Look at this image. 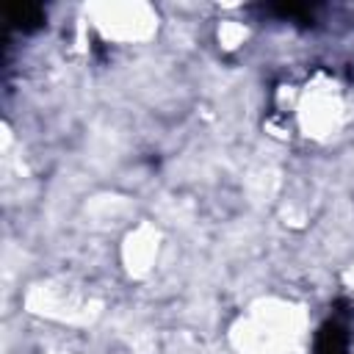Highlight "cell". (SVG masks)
<instances>
[{"mask_svg":"<svg viewBox=\"0 0 354 354\" xmlns=\"http://www.w3.org/2000/svg\"><path fill=\"white\" fill-rule=\"evenodd\" d=\"M315 354H348V335H346L340 321H329L321 329Z\"/></svg>","mask_w":354,"mask_h":354,"instance_id":"obj_1","label":"cell"}]
</instances>
